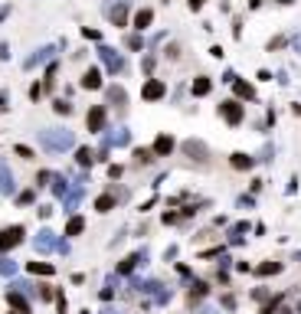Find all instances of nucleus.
Returning a JSON list of instances; mask_svg holds the SVG:
<instances>
[{
	"mask_svg": "<svg viewBox=\"0 0 301 314\" xmlns=\"http://www.w3.org/2000/svg\"><path fill=\"white\" fill-rule=\"evenodd\" d=\"M39 144L46 151H69L75 144V134L69 128H46V131H39Z\"/></svg>",
	"mask_w": 301,
	"mask_h": 314,
	"instance_id": "f257e3e1",
	"label": "nucleus"
},
{
	"mask_svg": "<svg viewBox=\"0 0 301 314\" xmlns=\"http://www.w3.org/2000/svg\"><path fill=\"white\" fill-rule=\"evenodd\" d=\"M180 154L197 160V164H209V148L206 141H197V138H187V141H180Z\"/></svg>",
	"mask_w": 301,
	"mask_h": 314,
	"instance_id": "f03ea898",
	"label": "nucleus"
},
{
	"mask_svg": "<svg viewBox=\"0 0 301 314\" xmlns=\"http://www.w3.org/2000/svg\"><path fill=\"white\" fill-rule=\"evenodd\" d=\"M23 236H26V226H20V222L4 226V229H0V252H10V249H17L20 242H23Z\"/></svg>",
	"mask_w": 301,
	"mask_h": 314,
	"instance_id": "7ed1b4c3",
	"label": "nucleus"
},
{
	"mask_svg": "<svg viewBox=\"0 0 301 314\" xmlns=\"http://www.w3.org/2000/svg\"><path fill=\"white\" fill-rule=\"evenodd\" d=\"M220 118L226 124H242V118H246V108H242L236 99H226V102H220Z\"/></svg>",
	"mask_w": 301,
	"mask_h": 314,
	"instance_id": "20e7f679",
	"label": "nucleus"
},
{
	"mask_svg": "<svg viewBox=\"0 0 301 314\" xmlns=\"http://www.w3.org/2000/svg\"><path fill=\"white\" fill-rule=\"evenodd\" d=\"M99 56H102V62H105V69H108L111 75H121L124 72V59H121V53L118 50H111V46H99Z\"/></svg>",
	"mask_w": 301,
	"mask_h": 314,
	"instance_id": "39448f33",
	"label": "nucleus"
},
{
	"mask_svg": "<svg viewBox=\"0 0 301 314\" xmlns=\"http://www.w3.org/2000/svg\"><path fill=\"white\" fill-rule=\"evenodd\" d=\"M105 124H108V111H105V105H92L85 115V128L92 131V134H102Z\"/></svg>",
	"mask_w": 301,
	"mask_h": 314,
	"instance_id": "423d86ee",
	"label": "nucleus"
},
{
	"mask_svg": "<svg viewBox=\"0 0 301 314\" xmlns=\"http://www.w3.org/2000/svg\"><path fill=\"white\" fill-rule=\"evenodd\" d=\"M105 102H108L115 111H124L128 108V88L124 85H108L105 88Z\"/></svg>",
	"mask_w": 301,
	"mask_h": 314,
	"instance_id": "0eeeda50",
	"label": "nucleus"
},
{
	"mask_svg": "<svg viewBox=\"0 0 301 314\" xmlns=\"http://www.w3.org/2000/svg\"><path fill=\"white\" fill-rule=\"evenodd\" d=\"M229 85H233V95H236V99H242V102H255L259 99L255 85L246 82V79H239V75H233V79H229Z\"/></svg>",
	"mask_w": 301,
	"mask_h": 314,
	"instance_id": "6e6552de",
	"label": "nucleus"
},
{
	"mask_svg": "<svg viewBox=\"0 0 301 314\" xmlns=\"http://www.w3.org/2000/svg\"><path fill=\"white\" fill-rule=\"evenodd\" d=\"M141 95H144V102H157V99H164V95H167V85L160 79H148V82H144V88H141Z\"/></svg>",
	"mask_w": 301,
	"mask_h": 314,
	"instance_id": "1a4fd4ad",
	"label": "nucleus"
},
{
	"mask_svg": "<svg viewBox=\"0 0 301 314\" xmlns=\"http://www.w3.org/2000/svg\"><path fill=\"white\" fill-rule=\"evenodd\" d=\"M128 10H131L128 0H118V4L108 10V20H111L115 26H128Z\"/></svg>",
	"mask_w": 301,
	"mask_h": 314,
	"instance_id": "9d476101",
	"label": "nucleus"
},
{
	"mask_svg": "<svg viewBox=\"0 0 301 314\" xmlns=\"http://www.w3.org/2000/svg\"><path fill=\"white\" fill-rule=\"evenodd\" d=\"M174 148H177V141H174L170 134H160L157 141H154L151 154H154V157H170V154H174Z\"/></svg>",
	"mask_w": 301,
	"mask_h": 314,
	"instance_id": "9b49d317",
	"label": "nucleus"
},
{
	"mask_svg": "<svg viewBox=\"0 0 301 314\" xmlns=\"http://www.w3.org/2000/svg\"><path fill=\"white\" fill-rule=\"evenodd\" d=\"M144 259H148V252H135V255H128V259H121L118 262V275H131Z\"/></svg>",
	"mask_w": 301,
	"mask_h": 314,
	"instance_id": "f8f14e48",
	"label": "nucleus"
},
{
	"mask_svg": "<svg viewBox=\"0 0 301 314\" xmlns=\"http://www.w3.org/2000/svg\"><path fill=\"white\" fill-rule=\"evenodd\" d=\"M229 167H233V170H252V167H255V157L236 151V154H229Z\"/></svg>",
	"mask_w": 301,
	"mask_h": 314,
	"instance_id": "ddd939ff",
	"label": "nucleus"
},
{
	"mask_svg": "<svg viewBox=\"0 0 301 314\" xmlns=\"http://www.w3.org/2000/svg\"><path fill=\"white\" fill-rule=\"evenodd\" d=\"M151 23H154V10H151V7H144V10L135 13V30H138V33L151 30Z\"/></svg>",
	"mask_w": 301,
	"mask_h": 314,
	"instance_id": "4468645a",
	"label": "nucleus"
},
{
	"mask_svg": "<svg viewBox=\"0 0 301 314\" xmlns=\"http://www.w3.org/2000/svg\"><path fill=\"white\" fill-rule=\"evenodd\" d=\"M26 272H30V275L53 278V275H56V265H53V262H26Z\"/></svg>",
	"mask_w": 301,
	"mask_h": 314,
	"instance_id": "2eb2a0df",
	"label": "nucleus"
},
{
	"mask_svg": "<svg viewBox=\"0 0 301 314\" xmlns=\"http://www.w3.org/2000/svg\"><path fill=\"white\" fill-rule=\"evenodd\" d=\"M82 88H89V92H95V88H102V69H89L85 75H82Z\"/></svg>",
	"mask_w": 301,
	"mask_h": 314,
	"instance_id": "dca6fc26",
	"label": "nucleus"
},
{
	"mask_svg": "<svg viewBox=\"0 0 301 314\" xmlns=\"http://www.w3.org/2000/svg\"><path fill=\"white\" fill-rule=\"evenodd\" d=\"M7 301H10V308L13 311H20V314H30V301H26V298L23 295H20V291H7Z\"/></svg>",
	"mask_w": 301,
	"mask_h": 314,
	"instance_id": "f3484780",
	"label": "nucleus"
},
{
	"mask_svg": "<svg viewBox=\"0 0 301 314\" xmlns=\"http://www.w3.org/2000/svg\"><path fill=\"white\" fill-rule=\"evenodd\" d=\"M36 249H39V252H53V249H59V242H56V236L50 233V229H43V233L36 236Z\"/></svg>",
	"mask_w": 301,
	"mask_h": 314,
	"instance_id": "a211bd4d",
	"label": "nucleus"
},
{
	"mask_svg": "<svg viewBox=\"0 0 301 314\" xmlns=\"http://www.w3.org/2000/svg\"><path fill=\"white\" fill-rule=\"evenodd\" d=\"M282 268H285L282 262H259V265H255V268H252V272H255L259 278H272V275H278V272H282Z\"/></svg>",
	"mask_w": 301,
	"mask_h": 314,
	"instance_id": "6ab92c4d",
	"label": "nucleus"
},
{
	"mask_svg": "<svg viewBox=\"0 0 301 314\" xmlns=\"http://www.w3.org/2000/svg\"><path fill=\"white\" fill-rule=\"evenodd\" d=\"M13 187H17V184H13L10 167H7L4 160H0V193H7V197H10V193H13Z\"/></svg>",
	"mask_w": 301,
	"mask_h": 314,
	"instance_id": "aec40b11",
	"label": "nucleus"
},
{
	"mask_svg": "<svg viewBox=\"0 0 301 314\" xmlns=\"http://www.w3.org/2000/svg\"><path fill=\"white\" fill-rule=\"evenodd\" d=\"M209 88H213V82H209V75H197L190 85V92L197 95V99H203V95H209Z\"/></svg>",
	"mask_w": 301,
	"mask_h": 314,
	"instance_id": "412c9836",
	"label": "nucleus"
},
{
	"mask_svg": "<svg viewBox=\"0 0 301 314\" xmlns=\"http://www.w3.org/2000/svg\"><path fill=\"white\" fill-rule=\"evenodd\" d=\"M50 56H53V46H43V50H36V53L30 56V59L23 62V69H33V66H39V62H46Z\"/></svg>",
	"mask_w": 301,
	"mask_h": 314,
	"instance_id": "4be33fe9",
	"label": "nucleus"
},
{
	"mask_svg": "<svg viewBox=\"0 0 301 314\" xmlns=\"http://www.w3.org/2000/svg\"><path fill=\"white\" fill-rule=\"evenodd\" d=\"M82 229H85V219H82V216H69V222H66V239H75Z\"/></svg>",
	"mask_w": 301,
	"mask_h": 314,
	"instance_id": "5701e85b",
	"label": "nucleus"
},
{
	"mask_svg": "<svg viewBox=\"0 0 301 314\" xmlns=\"http://www.w3.org/2000/svg\"><path fill=\"white\" fill-rule=\"evenodd\" d=\"M79 203H82V187H79V190H66V209H69V213H75Z\"/></svg>",
	"mask_w": 301,
	"mask_h": 314,
	"instance_id": "b1692460",
	"label": "nucleus"
},
{
	"mask_svg": "<svg viewBox=\"0 0 301 314\" xmlns=\"http://www.w3.org/2000/svg\"><path fill=\"white\" fill-rule=\"evenodd\" d=\"M203 295H209V282H193V288H190V304H197V298Z\"/></svg>",
	"mask_w": 301,
	"mask_h": 314,
	"instance_id": "393cba45",
	"label": "nucleus"
},
{
	"mask_svg": "<svg viewBox=\"0 0 301 314\" xmlns=\"http://www.w3.org/2000/svg\"><path fill=\"white\" fill-rule=\"evenodd\" d=\"M92 160H95V154L89 148H75V164H79V167H89Z\"/></svg>",
	"mask_w": 301,
	"mask_h": 314,
	"instance_id": "a878e982",
	"label": "nucleus"
},
{
	"mask_svg": "<svg viewBox=\"0 0 301 314\" xmlns=\"http://www.w3.org/2000/svg\"><path fill=\"white\" fill-rule=\"evenodd\" d=\"M111 206H115V197H111V193H102V197L95 200V209H99V213H108Z\"/></svg>",
	"mask_w": 301,
	"mask_h": 314,
	"instance_id": "bb28decb",
	"label": "nucleus"
},
{
	"mask_svg": "<svg viewBox=\"0 0 301 314\" xmlns=\"http://www.w3.org/2000/svg\"><path fill=\"white\" fill-rule=\"evenodd\" d=\"M50 184H53V193H56V197H66V177L53 173V177H50Z\"/></svg>",
	"mask_w": 301,
	"mask_h": 314,
	"instance_id": "cd10ccee",
	"label": "nucleus"
},
{
	"mask_svg": "<svg viewBox=\"0 0 301 314\" xmlns=\"http://www.w3.org/2000/svg\"><path fill=\"white\" fill-rule=\"evenodd\" d=\"M53 111H56V115H72V105H69V99H56Z\"/></svg>",
	"mask_w": 301,
	"mask_h": 314,
	"instance_id": "c85d7f7f",
	"label": "nucleus"
},
{
	"mask_svg": "<svg viewBox=\"0 0 301 314\" xmlns=\"http://www.w3.org/2000/svg\"><path fill=\"white\" fill-rule=\"evenodd\" d=\"M128 141H131V131L128 128H118V134L108 138V144H128Z\"/></svg>",
	"mask_w": 301,
	"mask_h": 314,
	"instance_id": "c756f323",
	"label": "nucleus"
},
{
	"mask_svg": "<svg viewBox=\"0 0 301 314\" xmlns=\"http://www.w3.org/2000/svg\"><path fill=\"white\" fill-rule=\"evenodd\" d=\"M53 301H56V314H69V308H66V295H62V291H56Z\"/></svg>",
	"mask_w": 301,
	"mask_h": 314,
	"instance_id": "7c9ffc66",
	"label": "nucleus"
},
{
	"mask_svg": "<svg viewBox=\"0 0 301 314\" xmlns=\"http://www.w3.org/2000/svg\"><path fill=\"white\" fill-rule=\"evenodd\" d=\"M124 46H128V50H141V46H144V39L138 36V33H131V36H124Z\"/></svg>",
	"mask_w": 301,
	"mask_h": 314,
	"instance_id": "2f4dec72",
	"label": "nucleus"
},
{
	"mask_svg": "<svg viewBox=\"0 0 301 314\" xmlns=\"http://www.w3.org/2000/svg\"><path fill=\"white\" fill-rule=\"evenodd\" d=\"M285 301V298L282 295H275V298H269V304H265V308H262V314H275V308H278V304H282Z\"/></svg>",
	"mask_w": 301,
	"mask_h": 314,
	"instance_id": "473e14b6",
	"label": "nucleus"
},
{
	"mask_svg": "<svg viewBox=\"0 0 301 314\" xmlns=\"http://www.w3.org/2000/svg\"><path fill=\"white\" fill-rule=\"evenodd\" d=\"M13 154L23 157V160H33V148H26V144H17V148H13Z\"/></svg>",
	"mask_w": 301,
	"mask_h": 314,
	"instance_id": "72a5a7b5",
	"label": "nucleus"
},
{
	"mask_svg": "<svg viewBox=\"0 0 301 314\" xmlns=\"http://www.w3.org/2000/svg\"><path fill=\"white\" fill-rule=\"evenodd\" d=\"M135 160H138V164H151V160H154V154H151L148 148H141V151H135Z\"/></svg>",
	"mask_w": 301,
	"mask_h": 314,
	"instance_id": "f704fd0d",
	"label": "nucleus"
},
{
	"mask_svg": "<svg viewBox=\"0 0 301 314\" xmlns=\"http://www.w3.org/2000/svg\"><path fill=\"white\" fill-rule=\"evenodd\" d=\"M33 197H36L33 190H23V193H17V203H20V206H30V203H33Z\"/></svg>",
	"mask_w": 301,
	"mask_h": 314,
	"instance_id": "c9c22d12",
	"label": "nucleus"
},
{
	"mask_svg": "<svg viewBox=\"0 0 301 314\" xmlns=\"http://www.w3.org/2000/svg\"><path fill=\"white\" fill-rule=\"evenodd\" d=\"M13 272H17V265L10 259H0V275H13Z\"/></svg>",
	"mask_w": 301,
	"mask_h": 314,
	"instance_id": "e433bc0d",
	"label": "nucleus"
},
{
	"mask_svg": "<svg viewBox=\"0 0 301 314\" xmlns=\"http://www.w3.org/2000/svg\"><path fill=\"white\" fill-rule=\"evenodd\" d=\"M36 288H39V298H43V301H53V295H56V291L50 288V285H36Z\"/></svg>",
	"mask_w": 301,
	"mask_h": 314,
	"instance_id": "4c0bfd02",
	"label": "nucleus"
},
{
	"mask_svg": "<svg viewBox=\"0 0 301 314\" xmlns=\"http://www.w3.org/2000/svg\"><path fill=\"white\" fill-rule=\"evenodd\" d=\"M282 46H288V39H285V36H275V39H272V43H269V53L282 50Z\"/></svg>",
	"mask_w": 301,
	"mask_h": 314,
	"instance_id": "58836bf2",
	"label": "nucleus"
},
{
	"mask_svg": "<svg viewBox=\"0 0 301 314\" xmlns=\"http://www.w3.org/2000/svg\"><path fill=\"white\" fill-rule=\"evenodd\" d=\"M252 301H269V291H265V288H252Z\"/></svg>",
	"mask_w": 301,
	"mask_h": 314,
	"instance_id": "ea45409f",
	"label": "nucleus"
},
{
	"mask_svg": "<svg viewBox=\"0 0 301 314\" xmlns=\"http://www.w3.org/2000/svg\"><path fill=\"white\" fill-rule=\"evenodd\" d=\"M180 219H184V216H180V213H164V222H167V226H177Z\"/></svg>",
	"mask_w": 301,
	"mask_h": 314,
	"instance_id": "a19ab883",
	"label": "nucleus"
},
{
	"mask_svg": "<svg viewBox=\"0 0 301 314\" xmlns=\"http://www.w3.org/2000/svg\"><path fill=\"white\" fill-rule=\"evenodd\" d=\"M121 173H124V167H121V164H111V167H108V177H111V180H118Z\"/></svg>",
	"mask_w": 301,
	"mask_h": 314,
	"instance_id": "79ce46f5",
	"label": "nucleus"
},
{
	"mask_svg": "<svg viewBox=\"0 0 301 314\" xmlns=\"http://www.w3.org/2000/svg\"><path fill=\"white\" fill-rule=\"evenodd\" d=\"M50 177H53L50 170H39V173H36V187H46V184H50Z\"/></svg>",
	"mask_w": 301,
	"mask_h": 314,
	"instance_id": "37998d69",
	"label": "nucleus"
},
{
	"mask_svg": "<svg viewBox=\"0 0 301 314\" xmlns=\"http://www.w3.org/2000/svg\"><path fill=\"white\" fill-rule=\"evenodd\" d=\"M216 255H223V246H216V249H206V252H200V259H216Z\"/></svg>",
	"mask_w": 301,
	"mask_h": 314,
	"instance_id": "c03bdc74",
	"label": "nucleus"
},
{
	"mask_svg": "<svg viewBox=\"0 0 301 314\" xmlns=\"http://www.w3.org/2000/svg\"><path fill=\"white\" fill-rule=\"evenodd\" d=\"M141 69H144V75H151V72H154V56H144Z\"/></svg>",
	"mask_w": 301,
	"mask_h": 314,
	"instance_id": "a18cd8bd",
	"label": "nucleus"
},
{
	"mask_svg": "<svg viewBox=\"0 0 301 314\" xmlns=\"http://www.w3.org/2000/svg\"><path fill=\"white\" fill-rule=\"evenodd\" d=\"M82 36H85V39H102V33L92 30V26H85V30H82Z\"/></svg>",
	"mask_w": 301,
	"mask_h": 314,
	"instance_id": "49530a36",
	"label": "nucleus"
},
{
	"mask_svg": "<svg viewBox=\"0 0 301 314\" xmlns=\"http://www.w3.org/2000/svg\"><path fill=\"white\" fill-rule=\"evenodd\" d=\"M177 56H180V46L170 43V46H167V59H177Z\"/></svg>",
	"mask_w": 301,
	"mask_h": 314,
	"instance_id": "de8ad7c7",
	"label": "nucleus"
},
{
	"mask_svg": "<svg viewBox=\"0 0 301 314\" xmlns=\"http://www.w3.org/2000/svg\"><path fill=\"white\" fill-rule=\"evenodd\" d=\"M39 95H43V85H39V82H36V85H33V88H30V99H33V102H36V99H39Z\"/></svg>",
	"mask_w": 301,
	"mask_h": 314,
	"instance_id": "09e8293b",
	"label": "nucleus"
},
{
	"mask_svg": "<svg viewBox=\"0 0 301 314\" xmlns=\"http://www.w3.org/2000/svg\"><path fill=\"white\" fill-rule=\"evenodd\" d=\"M223 308H236V298L233 295H223Z\"/></svg>",
	"mask_w": 301,
	"mask_h": 314,
	"instance_id": "8fccbe9b",
	"label": "nucleus"
},
{
	"mask_svg": "<svg viewBox=\"0 0 301 314\" xmlns=\"http://www.w3.org/2000/svg\"><path fill=\"white\" fill-rule=\"evenodd\" d=\"M7 13H10V7H0V23L7 20Z\"/></svg>",
	"mask_w": 301,
	"mask_h": 314,
	"instance_id": "3c124183",
	"label": "nucleus"
},
{
	"mask_svg": "<svg viewBox=\"0 0 301 314\" xmlns=\"http://www.w3.org/2000/svg\"><path fill=\"white\" fill-rule=\"evenodd\" d=\"M203 7V0H190V10H200Z\"/></svg>",
	"mask_w": 301,
	"mask_h": 314,
	"instance_id": "603ef678",
	"label": "nucleus"
},
{
	"mask_svg": "<svg viewBox=\"0 0 301 314\" xmlns=\"http://www.w3.org/2000/svg\"><path fill=\"white\" fill-rule=\"evenodd\" d=\"M278 4H282V7H291V4H295V0H278Z\"/></svg>",
	"mask_w": 301,
	"mask_h": 314,
	"instance_id": "864d4df0",
	"label": "nucleus"
},
{
	"mask_svg": "<svg viewBox=\"0 0 301 314\" xmlns=\"http://www.w3.org/2000/svg\"><path fill=\"white\" fill-rule=\"evenodd\" d=\"M298 314H301V301H298Z\"/></svg>",
	"mask_w": 301,
	"mask_h": 314,
	"instance_id": "5fc2aeb1",
	"label": "nucleus"
},
{
	"mask_svg": "<svg viewBox=\"0 0 301 314\" xmlns=\"http://www.w3.org/2000/svg\"><path fill=\"white\" fill-rule=\"evenodd\" d=\"M10 314H20V311H10Z\"/></svg>",
	"mask_w": 301,
	"mask_h": 314,
	"instance_id": "6e6d98bb",
	"label": "nucleus"
}]
</instances>
